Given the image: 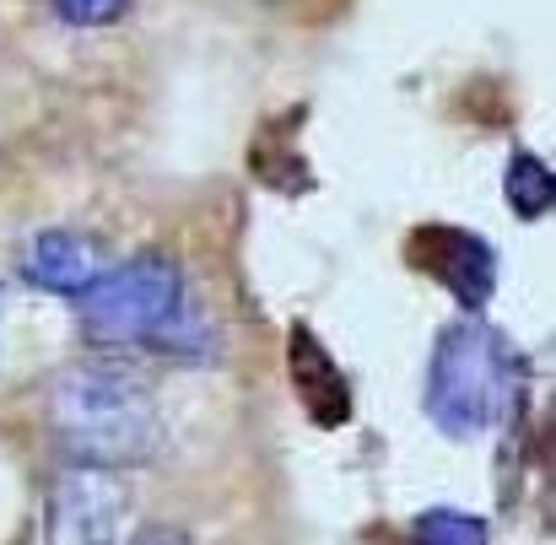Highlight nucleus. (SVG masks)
I'll return each mask as SVG.
<instances>
[{"label": "nucleus", "mask_w": 556, "mask_h": 545, "mask_svg": "<svg viewBox=\"0 0 556 545\" xmlns=\"http://www.w3.org/2000/svg\"><path fill=\"white\" fill-rule=\"evenodd\" d=\"M292 383H298L303 405H308L325 427H336V421L352 416V383H346V372L336 367V357H330L303 325L292 330Z\"/></svg>", "instance_id": "0eeeda50"}, {"label": "nucleus", "mask_w": 556, "mask_h": 545, "mask_svg": "<svg viewBox=\"0 0 556 545\" xmlns=\"http://www.w3.org/2000/svg\"><path fill=\"white\" fill-rule=\"evenodd\" d=\"M125 5L130 0H54L60 22H71V27H109L125 16Z\"/></svg>", "instance_id": "9d476101"}, {"label": "nucleus", "mask_w": 556, "mask_h": 545, "mask_svg": "<svg viewBox=\"0 0 556 545\" xmlns=\"http://www.w3.org/2000/svg\"><path fill=\"white\" fill-rule=\"evenodd\" d=\"M109 265H114L109 249L87 232H71V227H43L22 249V276L38 292H54V297H81Z\"/></svg>", "instance_id": "423d86ee"}, {"label": "nucleus", "mask_w": 556, "mask_h": 545, "mask_svg": "<svg viewBox=\"0 0 556 545\" xmlns=\"http://www.w3.org/2000/svg\"><path fill=\"white\" fill-rule=\"evenodd\" d=\"M519 400H525V357L497 325L459 319L432 341L427 416L443 438L454 443L486 438L492 427L514 416Z\"/></svg>", "instance_id": "f03ea898"}, {"label": "nucleus", "mask_w": 556, "mask_h": 545, "mask_svg": "<svg viewBox=\"0 0 556 545\" xmlns=\"http://www.w3.org/2000/svg\"><path fill=\"white\" fill-rule=\"evenodd\" d=\"M136 497L119 470L65 465L43 497V545H125Z\"/></svg>", "instance_id": "20e7f679"}, {"label": "nucleus", "mask_w": 556, "mask_h": 545, "mask_svg": "<svg viewBox=\"0 0 556 545\" xmlns=\"http://www.w3.org/2000/svg\"><path fill=\"white\" fill-rule=\"evenodd\" d=\"M410 541L416 545H492V535H486V519H476V514L427 508V514H416Z\"/></svg>", "instance_id": "1a4fd4ad"}, {"label": "nucleus", "mask_w": 556, "mask_h": 545, "mask_svg": "<svg viewBox=\"0 0 556 545\" xmlns=\"http://www.w3.org/2000/svg\"><path fill=\"white\" fill-rule=\"evenodd\" d=\"M81 335L109 352L163 346L174 325L185 319V270L168 254H136L125 265H109L81 297H76Z\"/></svg>", "instance_id": "7ed1b4c3"}, {"label": "nucleus", "mask_w": 556, "mask_h": 545, "mask_svg": "<svg viewBox=\"0 0 556 545\" xmlns=\"http://www.w3.org/2000/svg\"><path fill=\"white\" fill-rule=\"evenodd\" d=\"M0 319H5V287H0Z\"/></svg>", "instance_id": "f8f14e48"}, {"label": "nucleus", "mask_w": 556, "mask_h": 545, "mask_svg": "<svg viewBox=\"0 0 556 545\" xmlns=\"http://www.w3.org/2000/svg\"><path fill=\"white\" fill-rule=\"evenodd\" d=\"M410 265L427 270L470 319H481V308L492 303V287H497V254L481 232L470 227H454V221H427L410 232Z\"/></svg>", "instance_id": "39448f33"}, {"label": "nucleus", "mask_w": 556, "mask_h": 545, "mask_svg": "<svg viewBox=\"0 0 556 545\" xmlns=\"http://www.w3.org/2000/svg\"><path fill=\"white\" fill-rule=\"evenodd\" d=\"M125 545H189L179 530H147V535H130Z\"/></svg>", "instance_id": "9b49d317"}, {"label": "nucleus", "mask_w": 556, "mask_h": 545, "mask_svg": "<svg viewBox=\"0 0 556 545\" xmlns=\"http://www.w3.org/2000/svg\"><path fill=\"white\" fill-rule=\"evenodd\" d=\"M503 189H508V205H514V216H525V221H541V216L552 211V200H556L552 168H546L535 152H514V157H508Z\"/></svg>", "instance_id": "6e6552de"}, {"label": "nucleus", "mask_w": 556, "mask_h": 545, "mask_svg": "<svg viewBox=\"0 0 556 545\" xmlns=\"http://www.w3.org/2000/svg\"><path fill=\"white\" fill-rule=\"evenodd\" d=\"M49 432L71 465L125 470L163 448V410L152 383L130 363L87 357L49 383Z\"/></svg>", "instance_id": "f257e3e1"}]
</instances>
